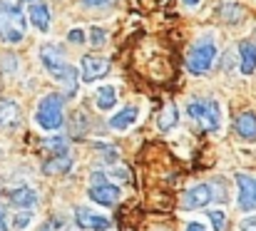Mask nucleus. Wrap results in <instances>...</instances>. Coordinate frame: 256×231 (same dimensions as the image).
I'll return each instance as SVG.
<instances>
[{
  "label": "nucleus",
  "mask_w": 256,
  "mask_h": 231,
  "mask_svg": "<svg viewBox=\"0 0 256 231\" xmlns=\"http://www.w3.org/2000/svg\"><path fill=\"white\" fill-rule=\"evenodd\" d=\"M216 12H219V18L224 20V22H229V25H234V22H239L246 12H244V8L236 2V0H222L219 2V8H216Z\"/></svg>",
  "instance_id": "obj_18"
},
{
  "label": "nucleus",
  "mask_w": 256,
  "mask_h": 231,
  "mask_svg": "<svg viewBox=\"0 0 256 231\" xmlns=\"http://www.w3.org/2000/svg\"><path fill=\"white\" fill-rule=\"evenodd\" d=\"M104 42H107V32H104L102 28H97V25L90 28V45H92V48H102Z\"/></svg>",
  "instance_id": "obj_25"
},
{
  "label": "nucleus",
  "mask_w": 256,
  "mask_h": 231,
  "mask_svg": "<svg viewBox=\"0 0 256 231\" xmlns=\"http://www.w3.org/2000/svg\"><path fill=\"white\" fill-rule=\"evenodd\" d=\"M35 122H38V127L45 130V132L60 130L62 122H65V120H62V94H58V92L45 94V97L40 100V104H38Z\"/></svg>",
  "instance_id": "obj_4"
},
{
  "label": "nucleus",
  "mask_w": 256,
  "mask_h": 231,
  "mask_svg": "<svg viewBox=\"0 0 256 231\" xmlns=\"http://www.w3.org/2000/svg\"><path fill=\"white\" fill-rule=\"evenodd\" d=\"M174 124H176V107H174L172 102H167L164 110H162L160 117H157V127H160L162 132H170V130H174Z\"/></svg>",
  "instance_id": "obj_21"
},
{
  "label": "nucleus",
  "mask_w": 256,
  "mask_h": 231,
  "mask_svg": "<svg viewBox=\"0 0 256 231\" xmlns=\"http://www.w3.org/2000/svg\"><path fill=\"white\" fill-rule=\"evenodd\" d=\"M236 134L246 142H256V114L254 112H242L236 117Z\"/></svg>",
  "instance_id": "obj_16"
},
{
  "label": "nucleus",
  "mask_w": 256,
  "mask_h": 231,
  "mask_svg": "<svg viewBox=\"0 0 256 231\" xmlns=\"http://www.w3.org/2000/svg\"><path fill=\"white\" fill-rule=\"evenodd\" d=\"M186 114L202 132H219L222 127V107L216 100H192Z\"/></svg>",
  "instance_id": "obj_2"
},
{
  "label": "nucleus",
  "mask_w": 256,
  "mask_h": 231,
  "mask_svg": "<svg viewBox=\"0 0 256 231\" xmlns=\"http://www.w3.org/2000/svg\"><path fill=\"white\" fill-rule=\"evenodd\" d=\"M70 169H72V156H68V154H58L42 164V174H48V176H62Z\"/></svg>",
  "instance_id": "obj_15"
},
{
  "label": "nucleus",
  "mask_w": 256,
  "mask_h": 231,
  "mask_svg": "<svg viewBox=\"0 0 256 231\" xmlns=\"http://www.w3.org/2000/svg\"><path fill=\"white\" fill-rule=\"evenodd\" d=\"M137 117H140V107H137V104H127V107H122V110L110 120V127H112L114 132H127V130L137 122Z\"/></svg>",
  "instance_id": "obj_13"
},
{
  "label": "nucleus",
  "mask_w": 256,
  "mask_h": 231,
  "mask_svg": "<svg viewBox=\"0 0 256 231\" xmlns=\"http://www.w3.org/2000/svg\"><path fill=\"white\" fill-rule=\"evenodd\" d=\"M0 231H8V212L2 204H0Z\"/></svg>",
  "instance_id": "obj_30"
},
{
  "label": "nucleus",
  "mask_w": 256,
  "mask_h": 231,
  "mask_svg": "<svg viewBox=\"0 0 256 231\" xmlns=\"http://www.w3.org/2000/svg\"><path fill=\"white\" fill-rule=\"evenodd\" d=\"M68 40H70V42H75V45H82V42H85V32L75 28V30H70V32H68Z\"/></svg>",
  "instance_id": "obj_28"
},
{
  "label": "nucleus",
  "mask_w": 256,
  "mask_h": 231,
  "mask_svg": "<svg viewBox=\"0 0 256 231\" xmlns=\"http://www.w3.org/2000/svg\"><path fill=\"white\" fill-rule=\"evenodd\" d=\"M30 226H32V214H30V212H20V214L12 219V229L25 231V229H30Z\"/></svg>",
  "instance_id": "obj_24"
},
{
  "label": "nucleus",
  "mask_w": 256,
  "mask_h": 231,
  "mask_svg": "<svg viewBox=\"0 0 256 231\" xmlns=\"http://www.w3.org/2000/svg\"><path fill=\"white\" fill-rule=\"evenodd\" d=\"M182 2H184V5H186V8H194V5H199V2H202V0H182Z\"/></svg>",
  "instance_id": "obj_32"
},
{
  "label": "nucleus",
  "mask_w": 256,
  "mask_h": 231,
  "mask_svg": "<svg viewBox=\"0 0 256 231\" xmlns=\"http://www.w3.org/2000/svg\"><path fill=\"white\" fill-rule=\"evenodd\" d=\"M94 104L104 112V110H112L117 104V90L112 84H102L97 92H94Z\"/></svg>",
  "instance_id": "obj_20"
},
{
  "label": "nucleus",
  "mask_w": 256,
  "mask_h": 231,
  "mask_svg": "<svg viewBox=\"0 0 256 231\" xmlns=\"http://www.w3.org/2000/svg\"><path fill=\"white\" fill-rule=\"evenodd\" d=\"M75 224L87 231H107L112 226V222L104 214H97L87 206H75Z\"/></svg>",
  "instance_id": "obj_6"
},
{
  "label": "nucleus",
  "mask_w": 256,
  "mask_h": 231,
  "mask_svg": "<svg viewBox=\"0 0 256 231\" xmlns=\"http://www.w3.org/2000/svg\"><path fill=\"white\" fill-rule=\"evenodd\" d=\"M0 156H2V152H0Z\"/></svg>",
  "instance_id": "obj_33"
},
{
  "label": "nucleus",
  "mask_w": 256,
  "mask_h": 231,
  "mask_svg": "<svg viewBox=\"0 0 256 231\" xmlns=\"http://www.w3.org/2000/svg\"><path fill=\"white\" fill-rule=\"evenodd\" d=\"M209 202H214V189L209 184H194L184 194V209H202Z\"/></svg>",
  "instance_id": "obj_9"
},
{
  "label": "nucleus",
  "mask_w": 256,
  "mask_h": 231,
  "mask_svg": "<svg viewBox=\"0 0 256 231\" xmlns=\"http://www.w3.org/2000/svg\"><path fill=\"white\" fill-rule=\"evenodd\" d=\"M87 196L97 204V206H114L120 202V186L110 184V182H102V184H92L87 189Z\"/></svg>",
  "instance_id": "obj_8"
},
{
  "label": "nucleus",
  "mask_w": 256,
  "mask_h": 231,
  "mask_svg": "<svg viewBox=\"0 0 256 231\" xmlns=\"http://www.w3.org/2000/svg\"><path fill=\"white\" fill-rule=\"evenodd\" d=\"M68 147H70V144H68L65 137H48V140L42 142V150H45V152H52L55 156H58V154H68Z\"/></svg>",
  "instance_id": "obj_22"
},
{
  "label": "nucleus",
  "mask_w": 256,
  "mask_h": 231,
  "mask_svg": "<svg viewBox=\"0 0 256 231\" xmlns=\"http://www.w3.org/2000/svg\"><path fill=\"white\" fill-rule=\"evenodd\" d=\"M216 52H219V50H216V42H214L212 38H204V40L194 42L192 50L186 52L184 68H186L192 75H206V72L212 70L214 60H216Z\"/></svg>",
  "instance_id": "obj_3"
},
{
  "label": "nucleus",
  "mask_w": 256,
  "mask_h": 231,
  "mask_svg": "<svg viewBox=\"0 0 256 231\" xmlns=\"http://www.w3.org/2000/svg\"><path fill=\"white\" fill-rule=\"evenodd\" d=\"M236 186H239V209L242 212H254L256 209V176L252 174H236Z\"/></svg>",
  "instance_id": "obj_7"
},
{
  "label": "nucleus",
  "mask_w": 256,
  "mask_h": 231,
  "mask_svg": "<svg viewBox=\"0 0 256 231\" xmlns=\"http://www.w3.org/2000/svg\"><path fill=\"white\" fill-rule=\"evenodd\" d=\"M184 231H206V226H204V224H199V222H189Z\"/></svg>",
  "instance_id": "obj_31"
},
{
  "label": "nucleus",
  "mask_w": 256,
  "mask_h": 231,
  "mask_svg": "<svg viewBox=\"0 0 256 231\" xmlns=\"http://www.w3.org/2000/svg\"><path fill=\"white\" fill-rule=\"evenodd\" d=\"M40 60H42V68H45L50 75L68 65V58H65L62 48H58V45H45V48L40 50Z\"/></svg>",
  "instance_id": "obj_11"
},
{
  "label": "nucleus",
  "mask_w": 256,
  "mask_h": 231,
  "mask_svg": "<svg viewBox=\"0 0 256 231\" xmlns=\"http://www.w3.org/2000/svg\"><path fill=\"white\" fill-rule=\"evenodd\" d=\"M209 222H212L214 231H226V214L222 209H212L209 212Z\"/></svg>",
  "instance_id": "obj_23"
},
{
  "label": "nucleus",
  "mask_w": 256,
  "mask_h": 231,
  "mask_svg": "<svg viewBox=\"0 0 256 231\" xmlns=\"http://www.w3.org/2000/svg\"><path fill=\"white\" fill-rule=\"evenodd\" d=\"M28 32V18L22 15V8L18 2H2L0 5V40L8 45H18Z\"/></svg>",
  "instance_id": "obj_1"
},
{
  "label": "nucleus",
  "mask_w": 256,
  "mask_h": 231,
  "mask_svg": "<svg viewBox=\"0 0 256 231\" xmlns=\"http://www.w3.org/2000/svg\"><path fill=\"white\" fill-rule=\"evenodd\" d=\"M110 72V60L100 58V55H85L80 60V75L82 82H97Z\"/></svg>",
  "instance_id": "obj_5"
},
{
  "label": "nucleus",
  "mask_w": 256,
  "mask_h": 231,
  "mask_svg": "<svg viewBox=\"0 0 256 231\" xmlns=\"http://www.w3.org/2000/svg\"><path fill=\"white\" fill-rule=\"evenodd\" d=\"M52 77L62 84V90L68 92V94H75L78 92V82H80V75H78V70L68 62L65 68H60L58 72H52Z\"/></svg>",
  "instance_id": "obj_17"
},
{
  "label": "nucleus",
  "mask_w": 256,
  "mask_h": 231,
  "mask_svg": "<svg viewBox=\"0 0 256 231\" xmlns=\"http://www.w3.org/2000/svg\"><path fill=\"white\" fill-rule=\"evenodd\" d=\"M20 122V107L12 100H0V130H15Z\"/></svg>",
  "instance_id": "obj_14"
},
{
  "label": "nucleus",
  "mask_w": 256,
  "mask_h": 231,
  "mask_svg": "<svg viewBox=\"0 0 256 231\" xmlns=\"http://www.w3.org/2000/svg\"><path fill=\"white\" fill-rule=\"evenodd\" d=\"M87 10H102V8H110L112 0H80Z\"/></svg>",
  "instance_id": "obj_27"
},
{
  "label": "nucleus",
  "mask_w": 256,
  "mask_h": 231,
  "mask_svg": "<svg viewBox=\"0 0 256 231\" xmlns=\"http://www.w3.org/2000/svg\"><path fill=\"white\" fill-rule=\"evenodd\" d=\"M8 202L15 209H20V212H30L38 204V192L30 189V186H18V189H10L8 192Z\"/></svg>",
  "instance_id": "obj_10"
},
{
  "label": "nucleus",
  "mask_w": 256,
  "mask_h": 231,
  "mask_svg": "<svg viewBox=\"0 0 256 231\" xmlns=\"http://www.w3.org/2000/svg\"><path fill=\"white\" fill-rule=\"evenodd\" d=\"M62 229H65V222H62V219H58V216H52L50 222H45V224H42V229L40 231H62Z\"/></svg>",
  "instance_id": "obj_26"
},
{
  "label": "nucleus",
  "mask_w": 256,
  "mask_h": 231,
  "mask_svg": "<svg viewBox=\"0 0 256 231\" xmlns=\"http://www.w3.org/2000/svg\"><path fill=\"white\" fill-rule=\"evenodd\" d=\"M28 20L35 25V30H40V32H48L50 30V22H52V15H50V8L45 5V2H30V8H28Z\"/></svg>",
  "instance_id": "obj_12"
},
{
  "label": "nucleus",
  "mask_w": 256,
  "mask_h": 231,
  "mask_svg": "<svg viewBox=\"0 0 256 231\" xmlns=\"http://www.w3.org/2000/svg\"><path fill=\"white\" fill-rule=\"evenodd\" d=\"M242 231H256V214L242 219Z\"/></svg>",
  "instance_id": "obj_29"
},
{
  "label": "nucleus",
  "mask_w": 256,
  "mask_h": 231,
  "mask_svg": "<svg viewBox=\"0 0 256 231\" xmlns=\"http://www.w3.org/2000/svg\"><path fill=\"white\" fill-rule=\"evenodd\" d=\"M239 70L244 75H252L256 70V45L254 42H242L239 45Z\"/></svg>",
  "instance_id": "obj_19"
}]
</instances>
